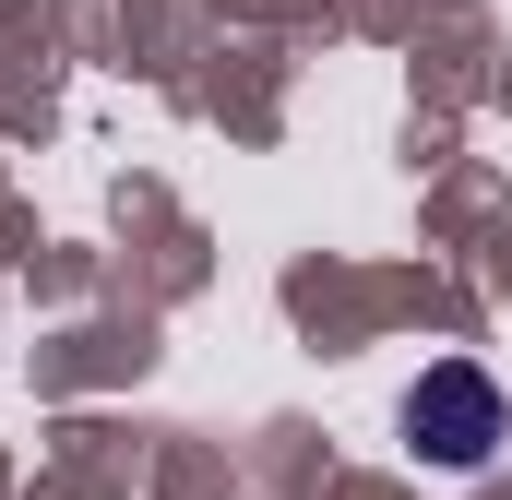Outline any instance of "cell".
Masks as SVG:
<instances>
[{
	"mask_svg": "<svg viewBox=\"0 0 512 500\" xmlns=\"http://www.w3.org/2000/svg\"><path fill=\"white\" fill-rule=\"evenodd\" d=\"M405 441H417L429 465H489V441H501V381L477 370V358H429L417 393H405Z\"/></svg>",
	"mask_w": 512,
	"mask_h": 500,
	"instance_id": "1",
	"label": "cell"
}]
</instances>
